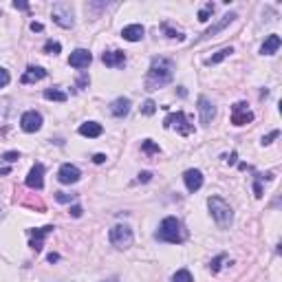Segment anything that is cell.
<instances>
[{"mask_svg":"<svg viewBox=\"0 0 282 282\" xmlns=\"http://www.w3.org/2000/svg\"><path fill=\"white\" fill-rule=\"evenodd\" d=\"M172 77H174V62L168 57H154L148 69V75H146V88L157 91V88L170 84Z\"/></svg>","mask_w":282,"mask_h":282,"instance_id":"6da1fadb","label":"cell"},{"mask_svg":"<svg viewBox=\"0 0 282 282\" xmlns=\"http://www.w3.org/2000/svg\"><path fill=\"white\" fill-rule=\"evenodd\" d=\"M207 207H209L212 218L216 221V225L221 227V229H227V227L231 225V221H234V209H231V205L227 203V201H223L221 196H209Z\"/></svg>","mask_w":282,"mask_h":282,"instance_id":"7a4b0ae2","label":"cell"},{"mask_svg":"<svg viewBox=\"0 0 282 282\" xmlns=\"http://www.w3.org/2000/svg\"><path fill=\"white\" fill-rule=\"evenodd\" d=\"M154 238H157V241H163V243H170V245H179V243H183V231H181L179 218H174V216L163 218L161 225H159V229H157V234H154Z\"/></svg>","mask_w":282,"mask_h":282,"instance_id":"3957f363","label":"cell"},{"mask_svg":"<svg viewBox=\"0 0 282 282\" xmlns=\"http://www.w3.org/2000/svg\"><path fill=\"white\" fill-rule=\"evenodd\" d=\"M51 18L57 27L71 29L75 24V16H73V7H71V2H56L53 9H51Z\"/></svg>","mask_w":282,"mask_h":282,"instance_id":"277c9868","label":"cell"},{"mask_svg":"<svg viewBox=\"0 0 282 282\" xmlns=\"http://www.w3.org/2000/svg\"><path fill=\"white\" fill-rule=\"evenodd\" d=\"M108 238H111L113 247H117V249H128L134 241L132 229H130L128 225H115L111 231H108Z\"/></svg>","mask_w":282,"mask_h":282,"instance_id":"5b68a950","label":"cell"},{"mask_svg":"<svg viewBox=\"0 0 282 282\" xmlns=\"http://www.w3.org/2000/svg\"><path fill=\"white\" fill-rule=\"evenodd\" d=\"M163 126H166V128H176L181 134H190L192 130H194L190 124H188V117H185L183 111L170 113V115H168L166 119H163Z\"/></svg>","mask_w":282,"mask_h":282,"instance_id":"8992f818","label":"cell"},{"mask_svg":"<svg viewBox=\"0 0 282 282\" xmlns=\"http://www.w3.org/2000/svg\"><path fill=\"white\" fill-rule=\"evenodd\" d=\"M249 121H254V113L247 108L245 102H238L231 106V124L234 126H245L249 124Z\"/></svg>","mask_w":282,"mask_h":282,"instance_id":"52a82bcc","label":"cell"},{"mask_svg":"<svg viewBox=\"0 0 282 282\" xmlns=\"http://www.w3.org/2000/svg\"><path fill=\"white\" fill-rule=\"evenodd\" d=\"M20 128L24 132H38L42 128V115L38 111H27L20 117Z\"/></svg>","mask_w":282,"mask_h":282,"instance_id":"ba28073f","label":"cell"},{"mask_svg":"<svg viewBox=\"0 0 282 282\" xmlns=\"http://www.w3.org/2000/svg\"><path fill=\"white\" fill-rule=\"evenodd\" d=\"M236 18H238V16H236V14H234V11H231V14H225V16H223V18H221V20H218V22H214V24H212V27H209V29H207V31H205V33H203V36H201V40H209V38L218 36V33H221V31H225V29H227V27H229V24H231V22H234V20H236Z\"/></svg>","mask_w":282,"mask_h":282,"instance_id":"9c48e42d","label":"cell"},{"mask_svg":"<svg viewBox=\"0 0 282 282\" xmlns=\"http://www.w3.org/2000/svg\"><path fill=\"white\" fill-rule=\"evenodd\" d=\"M82 172H79L77 166H71V163H64V166L57 170V181L64 185H71V183H77Z\"/></svg>","mask_w":282,"mask_h":282,"instance_id":"30bf717a","label":"cell"},{"mask_svg":"<svg viewBox=\"0 0 282 282\" xmlns=\"http://www.w3.org/2000/svg\"><path fill=\"white\" fill-rule=\"evenodd\" d=\"M93 62V53L88 49H75L69 57V64L73 69H88V64Z\"/></svg>","mask_w":282,"mask_h":282,"instance_id":"8fae6325","label":"cell"},{"mask_svg":"<svg viewBox=\"0 0 282 282\" xmlns=\"http://www.w3.org/2000/svg\"><path fill=\"white\" fill-rule=\"evenodd\" d=\"M27 185L31 190H42V188H44V166H42V163H36V166L29 170Z\"/></svg>","mask_w":282,"mask_h":282,"instance_id":"7c38bea8","label":"cell"},{"mask_svg":"<svg viewBox=\"0 0 282 282\" xmlns=\"http://www.w3.org/2000/svg\"><path fill=\"white\" fill-rule=\"evenodd\" d=\"M199 113H201V124L207 126V124H212V119L216 117V106H214L205 95H201L199 97Z\"/></svg>","mask_w":282,"mask_h":282,"instance_id":"4fadbf2b","label":"cell"},{"mask_svg":"<svg viewBox=\"0 0 282 282\" xmlns=\"http://www.w3.org/2000/svg\"><path fill=\"white\" fill-rule=\"evenodd\" d=\"M183 181H185V188H188V192H199L201 188H203V172L201 170H185L183 174Z\"/></svg>","mask_w":282,"mask_h":282,"instance_id":"5bb4252c","label":"cell"},{"mask_svg":"<svg viewBox=\"0 0 282 282\" xmlns=\"http://www.w3.org/2000/svg\"><path fill=\"white\" fill-rule=\"evenodd\" d=\"M56 229L53 225H46V227H40V229H31L29 231V236H31V249L33 251H42V245H44V238Z\"/></svg>","mask_w":282,"mask_h":282,"instance_id":"9a60e30c","label":"cell"},{"mask_svg":"<svg viewBox=\"0 0 282 282\" xmlns=\"http://www.w3.org/2000/svg\"><path fill=\"white\" fill-rule=\"evenodd\" d=\"M102 62L111 69H121L126 64V53L124 51H106L102 56Z\"/></svg>","mask_w":282,"mask_h":282,"instance_id":"2e32d148","label":"cell"},{"mask_svg":"<svg viewBox=\"0 0 282 282\" xmlns=\"http://www.w3.org/2000/svg\"><path fill=\"white\" fill-rule=\"evenodd\" d=\"M146 36V29L141 27V24H128V27L121 29V38L128 42H139V40H144Z\"/></svg>","mask_w":282,"mask_h":282,"instance_id":"e0dca14e","label":"cell"},{"mask_svg":"<svg viewBox=\"0 0 282 282\" xmlns=\"http://www.w3.org/2000/svg\"><path fill=\"white\" fill-rule=\"evenodd\" d=\"M102 132H104V128H102V124H97V121H84V124L79 126V134H82V137H88V139L99 137Z\"/></svg>","mask_w":282,"mask_h":282,"instance_id":"ac0fdd59","label":"cell"},{"mask_svg":"<svg viewBox=\"0 0 282 282\" xmlns=\"http://www.w3.org/2000/svg\"><path fill=\"white\" fill-rule=\"evenodd\" d=\"M46 77V71L42 66H29L27 71L22 73V84H33V82H40V79Z\"/></svg>","mask_w":282,"mask_h":282,"instance_id":"d6986e66","label":"cell"},{"mask_svg":"<svg viewBox=\"0 0 282 282\" xmlns=\"http://www.w3.org/2000/svg\"><path fill=\"white\" fill-rule=\"evenodd\" d=\"M280 44H282V40H280V36H269L267 40L263 42V46H260V53L263 56H273V53H278V49H280Z\"/></svg>","mask_w":282,"mask_h":282,"instance_id":"ffe728a7","label":"cell"},{"mask_svg":"<svg viewBox=\"0 0 282 282\" xmlns=\"http://www.w3.org/2000/svg\"><path fill=\"white\" fill-rule=\"evenodd\" d=\"M111 113L115 117H126L130 113V99L128 97H117L115 102L111 104Z\"/></svg>","mask_w":282,"mask_h":282,"instance_id":"44dd1931","label":"cell"},{"mask_svg":"<svg viewBox=\"0 0 282 282\" xmlns=\"http://www.w3.org/2000/svg\"><path fill=\"white\" fill-rule=\"evenodd\" d=\"M231 53H234V49H231V46H225V49H221V51L214 53L212 57H207V60H205V64H207V66L221 64V62H223V60H227V57H229Z\"/></svg>","mask_w":282,"mask_h":282,"instance_id":"7402d4cb","label":"cell"},{"mask_svg":"<svg viewBox=\"0 0 282 282\" xmlns=\"http://www.w3.org/2000/svg\"><path fill=\"white\" fill-rule=\"evenodd\" d=\"M44 99H49V102H66V99H69V95H66L64 91H60V88H46V91H44Z\"/></svg>","mask_w":282,"mask_h":282,"instance_id":"603a6c76","label":"cell"},{"mask_svg":"<svg viewBox=\"0 0 282 282\" xmlns=\"http://www.w3.org/2000/svg\"><path fill=\"white\" fill-rule=\"evenodd\" d=\"M172 282H194V278H192V273L188 271V269H179V271L172 276Z\"/></svg>","mask_w":282,"mask_h":282,"instance_id":"cb8c5ba5","label":"cell"},{"mask_svg":"<svg viewBox=\"0 0 282 282\" xmlns=\"http://www.w3.org/2000/svg\"><path fill=\"white\" fill-rule=\"evenodd\" d=\"M62 51V44L56 40H46L44 42V53H49V56H57V53Z\"/></svg>","mask_w":282,"mask_h":282,"instance_id":"d4e9b609","label":"cell"},{"mask_svg":"<svg viewBox=\"0 0 282 282\" xmlns=\"http://www.w3.org/2000/svg\"><path fill=\"white\" fill-rule=\"evenodd\" d=\"M214 9H216V5H214V2H207V5H205L203 9L199 11V20H201V22H207L209 16L214 14Z\"/></svg>","mask_w":282,"mask_h":282,"instance_id":"484cf974","label":"cell"},{"mask_svg":"<svg viewBox=\"0 0 282 282\" xmlns=\"http://www.w3.org/2000/svg\"><path fill=\"white\" fill-rule=\"evenodd\" d=\"M141 150H144L146 154H159V146L154 144L152 139H146L144 144H141Z\"/></svg>","mask_w":282,"mask_h":282,"instance_id":"4316f807","label":"cell"},{"mask_svg":"<svg viewBox=\"0 0 282 282\" xmlns=\"http://www.w3.org/2000/svg\"><path fill=\"white\" fill-rule=\"evenodd\" d=\"M225 260H227V256H225V254L216 256V258H214L212 263H209V271H212V273H218V271H221V267H223V263H225Z\"/></svg>","mask_w":282,"mask_h":282,"instance_id":"83f0119b","label":"cell"},{"mask_svg":"<svg viewBox=\"0 0 282 282\" xmlns=\"http://www.w3.org/2000/svg\"><path fill=\"white\" fill-rule=\"evenodd\" d=\"M161 29L168 33V38H172V40H183V33H181V31H174V29H170V24H168V22H163Z\"/></svg>","mask_w":282,"mask_h":282,"instance_id":"f1b7e54d","label":"cell"},{"mask_svg":"<svg viewBox=\"0 0 282 282\" xmlns=\"http://www.w3.org/2000/svg\"><path fill=\"white\" fill-rule=\"evenodd\" d=\"M154 111H157V104L152 102V99H146L144 104H141V113H144V115H154Z\"/></svg>","mask_w":282,"mask_h":282,"instance_id":"f546056e","label":"cell"},{"mask_svg":"<svg viewBox=\"0 0 282 282\" xmlns=\"http://www.w3.org/2000/svg\"><path fill=\"white\" fill-rule=\"evenodd\" d=\"M18 159H20V152H18V150H9V152L2 154V161H7V163H16Z\"/></svg>","mask_w":282,"mask_h":282,"instance_id":"4dcf8cb0","label":"cell"},{"mask_svg":"<svg viewBox=\"0 0 282 282\" xmlns=\"http://www.w3.org/2000/svg\"><path fill=\"white\" fill-rule=\"evenodd\" d=\"M11 82V75H9V71L7 69H2V66H0V88H5L7 84Z\"/></svg>","mask_w":282,"mask_h":282,"instance_id":"1f68e13d","label":"cell"},{"mask_svg":"<svg viewBox=\"0 0 282 282\" xmlns=\"http://www.w3.org/2000/svg\"><path fill=\"white\" fill-rule=\"evenodd\" d=\"M75 199V194H66V192H56V201L57 203H71Z\"/></svg>","mask_w":282,"mask_h":282,"instance_id":"d6a6232c","label":"cell"},{"mask_svg":"<svg viewBox=\"0 0 282 282\" xmlns=\"http://www.w3.org/2000/svg\"><path fill=\"white\" fill-rule=\"evenodd\" d=\"M278 137H280V130H273V132H269L267 137H263V141H260V144H263V146H269V144L273 141V139H278Z\"/></svg>","mask_w":282,"mask_h":282,"instance_id":"836d02e7","label":"cell"},{"mask_svg":"<svg viewBox=\"0 0 282 282\" xmlns=\"http://www.w3.org/2000/svg\"><path fill=\"white\" fill-rule=\"evenodd\" d=\"M150 179H152V172H139V174H137L139 183H148Z\"/></svg>","mask_w":282,"mask_h":282,"instance_id":"e575fe53","label":"cell"},{"mask_svg":"<svg viewBox=\"0 0 282 282\" xmlns=\"http://www.w3.org/2000/svg\"><path fill=\"white\" fill-rule=\"evenodd\" d=\"M254 194H256V199H263V185H260L258 176H256V183H254Z\"/></svg>","mask_w":282,"mask_h":282,"instance_id":"d590c367","label":"cell"},{"mask_svg":"<svg viewBox=\"0 0 282 282\" xmlns=\"http://www.w3.org/2000/svg\"><path fill=\"white\" fill-rule=\"evenodd\" d=\"M71 216H73V218H79V216H82V214H84V209L82 207H79V205H73V207H71Z\"/></svg>","mask_w":282,"mask_h":282,"instance_id":"8d00e7d4","label":"cell"},{"mask_svg":"<svg viewBox=\"0 0 282 282\" xmlns=\"http://www.w3.org/2000/svg\"><path fill=\"white\" fill-rule=\"evenodd\" d=\"M88 82H91V77H88V75H86V73H84V75H82V77H79V79H77V86H79V88H84V86H88Z\"/></svg>","mask_w":282,"mask_h":282,"instance_id":"74e56055","label":"cell"},{"mask_svg":"<svg viewBox=\"0 0 282 282\" xmlns=\"http://www.w3.org/2000/svg\"><path fill=\"white\" fill-rule=\"evenodd\" d=\"M14 7H16V9H22V11H29V5H27V2H22V0H16V2H14Z\"/></svg>","mask_w":282,"mask_h":282,"instance_id":"f35d334b","label":"cell"},{"mask_svg":"<svg viewBox=\"0 0 282 282\" xmlns=\"http://www.w3.org/2000/svg\"><path fill=\"white\" fill-rule=\"evenodd\" d=\"M31 31H44V24H42V22H31Z\"/></svg>","mask_w":282,"mask_h":282,"instance_id":"ab89813d","label":"cell"},{"mask_svg":"<svg viewBox=\"0 0 282 282\" xmlns=\"http://www.w3.org/2000/svg\"><path fill=\"white\" fill-rule=\"evenodd\" d=\"M93 161H95V163H104V161H106V154H102V152L95 154V157H93Z\"/></svg>","mask_w":282,"mask_h":282,"instance_id":"60d3db41","label":"cell"},{"mask_svg":"<svg viewBox=\"0 0 282 282\" xmlns=\"http://www.w3.org/2000/svg\"><path fill=\"white\" fill-rule=\"evenodd\" d=\"M57 260H60V256H57V254H49V263H57Z\"/></svg>","mask_w":282,"mask_h":282,"instance_id":"b9f144b4","label":"cell"},{"mask_svg":"<svg viewBox=\"0 0 282 282\" xmlns=\"http://www.w3.org/2000/svg\"><path fill=\"white\" fill-rule=\"evenodd\" d=\"M227 163H236V152H231L229 157H227Z\"/></svg>","mask_w":282,"mask_h":282,"instance_id":"7bdbcfd3","label":"cell"},{"mask_svg":"<svg viewBox=\"0 0 282 282\" xmlns=\"http://www.w3.org/2000/svg\"><path fill=\"white\" fill-rule=\"evenodd\" d=\"M104 282H119V278L113 276V278H108V280H104Z\"/></svg>","mask_w":282,"mask_h":282,"instance_id":"ee69618b","label":"cell"}]
</instances>
